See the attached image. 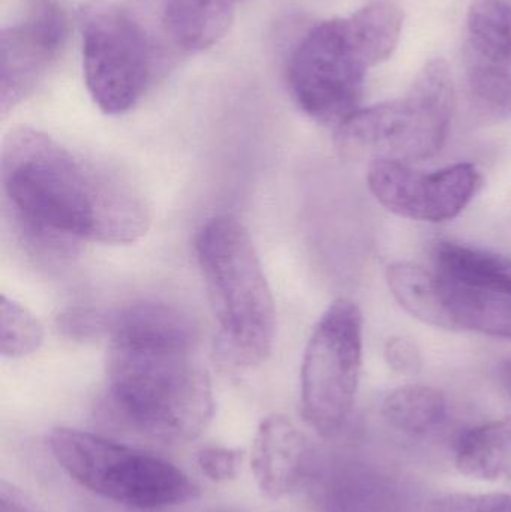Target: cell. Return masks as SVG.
I'll use <instances>...</instances> for the list:
<instances>
[{
	"mask_svg": "<svg viewBox=\"0 0 511 512\" xmlns=\"http://www.w3.org/2000/svg\"><path fill=\"white\" fill-rule=\"evenodd\" d=\"M446 330H468L511 342V297L435 268Z\"/></svg>",
	"mask_w": 511,
	"mask_h": 512,
	"instance_id": "cell-14",
	"label": "cell"
},
{
	"mask_svg": "<svg viewBox=\"0 0 511 512\" xmlns=\"http://www.w3.org/2000/svg\"><path fill=\"white\" fill-rule=\"evenodd\" d=\"M87 90L105 114L134 108L152 83L155 51L140 21L116 3L89 0L80 9Z\"/></svg>",
	"mask_w": 511,
	"mask_h": 512,
	"instance_id": "cell-7",
	"label": "cell"
},
{
	"mask_svg": "<svg viewBox=\"0 0 511 512\" xmlns=\"http://www.w3.org/2000/svg\"><path fill=\"white\" fill-rule=\"evenodd\" d=\"M308 483L318 512H429L404 481L354 457L315 459Z\"/></svg>",
	"mask_w": 511,
	"mask_h": 512,
	"instance_id": "cell-12",
	"label": "cell"
},
{
	"mask_svg": "<svg viewBox=\"0 0 511 512\" xmlns=\"http://www.w3.org/2000/svg\"><path fill=\"white\" fill-rule=\"evenodd\" d=\"M387 364L405 375L416 373L422 366V355L413 340L407 337H392L384 348Z\"/></svg>",
	"mask_w": 511,
	"mask_h": 512,
	"instance_id": "cell-23",
	"label": "cell"
},
{
	"mask_svg": "<svg viewBox=\"0 0 511 512\" xmlns=\"http://www.w3.org/2000/svg\"><path fill=\"white\" fill-rule=\"evenodd\" d=\"M446 397L437 388L404 385L387 394L381 412L384 420L404 435L423 438L443 426L447 418Z\"/></svg>",
	"mask_w": 511,
	"mask_h": 512,
	"instance_id": "cell-17",
	"label": "cell"
},
{
	"mask_svg": "<svg viewBox=\"0 0 511 512\" xmlns=\"http://www.w3.org/2000/svg\"><path fill=\"white\" fill-rule=\"evenodd\" d=\"M218 512H231V511H218Z\"/></svg>",
	"mask_w": 511,
	"mask_h": 512,
	"instance_id": "cell-26",
	"label": "cell"
},
{
	"mask_svg": "<svg viewBox=\"0 0 511 512\" xmlns=\"http://www.w3.org/2000/svg\"><path fill=\"white\" fill-rule=\"evenodd\" d=\"M455 87L449 65L426 63L402 98L360 108L336 128V147L348 159L411 162L434 158L446 144Z\"/></svg>",
	"mask_w": 511,
	"mask_h": 512,
	"instance_id": "cell-5",
	"label": "cell"
},
{
	"mask_svg": "<svg viewBox=\"0 0 511 512\" xmlns=\"http://www.w3.org/2000/svg\"><path fill=\"white\" fill-rule=\"evenodd\" d=\"M435 268L465 282L486 286L511 297V258L459 243L435 248Z\"/></svg>",
	"mask_w": 511,
	"mask_h": 512,
	"instance_id": "cell-18",
	"label": "cell"
},
{
	"mask_svg": "<svg viewBox=\"0 0 511 512\" xmlns=\"http://www.w3.org/2000/svg\"><path fill=\"white\" fill-rule=\"evenodd\" d=\"M0 313H2L0 351L3 357L23 358L41 348L44 342V327L26 307L3 295Z\"/></svg>",
	"mask_w": 511,
	"mask_h": 512,
	"instance_id": "cell-20",
	"label": "cell"
},
{
	"mask_svg": "<svg viewBox=\"0 0 511 512\" xmlns=\"http://www.w3.org/2000/svg\"><path fill=\"white\" fill-rule=\"evenodd\" d=\"M2 188L21 233L42 251L129 245L152 222L146 200L125 180L29 126L3 141Z\"/></svg>",
	"mask_w": 511,
	"mask_h": 512,
	"instance_id": "cell-2",
	"label": "cell"
},
{
	"mask_svg": "<svg viewBox=\"0 0 511 512\" xmlns=\"http://www.w3.org/2000/svg\"><path fill=\"white\" fill-rule=\"evenodd\" d=\"M362 358V310L339 298L321 316L303 358L302 414L321 438H335L347 424L356 402Z\"/></svg>",
	"mask_w": 511,
	"mask_h": 512,
	"instance_id": "cell-8",
	"label": "cell"
},
{
	"mask_svg": "<svg viewBox=\"0 0 511 512\" xmlns=\"http://www.w3.org/2000/svg\"><path fill=\"white\" fill-rule=\"evenodd\" d=\"M503 379L506 382V387L509 388L511 393V361H507L503 367Z\"/></svg>",
	"mask_w": 511,
	"mask_h": 512,
	"instance_id": "cell-25",
	"label": "cell"
},
{
	"mask_svg": "<svg viewBox=\"0 0 511 512\" xmlns=\"http://www.w3.org/2000/svg\"><path fill=\"white\" fill-rule=\"evenodd\" d=\"M195 254L218 325V351L231 369L260 366L272 354L276 310L249 231L233 216L198 231Z\"/></svg>",
	"mask_w": 511,
	"mask_h": 512,
	"instance_id": "cell-4",
	"label": "cell"
},
{
	"mask_svg": "<svg viewBox=\"0 0 511 512\" xmlns=\"http://www.w3.org/2000/svg\"><path fill=\"white\" fill-rule=\"evenodd\" d=\"M482 182L473 164L425 173L399 162H372L368 170L369 189L381 206L401 218L434 224L461 215Z\"/></svg>",
	"mask_w": 511,
	"mask_h": 512,
	"instance_id": "cell-9",
	"label": "cell"
},
{
	"mask_svg": "<svg viewBox=\"0 0 511 512\" xmlns=\"http://www.w3.org/2000/svg\"><path fill=\"white\" fill-rule=\"evenodd\" d=\"M68 18L57 0H30L26 17L0 33V108L20 104L59 59Z\"/></svg>",
	"mask_w": 511,
	"mask_h": 512,
	"instance_id": "cell-11",
	"label": "cell"
},
{
	"mask_svg": "<svg viewBox=\"0 0 511 512\" xmlns=\"http://www.w3.org/2000/svg\"><path fill=\"white\" fill-rule=\"evenodd\" d=\"M309 439L281 415L261 421L252 445L251 465L267 498H285L308 481L315 463Z\"/></svg>",
	"mask_w": 511,
	"mask_h": 512,
	"instance_id": "cell-13",
	"label": "cell"
},
{
	"mask_svg": "<svg viewBox=\"0 0 511 512\" xmlns=\"http://www.w3.org/2000/svg\"><path fill=\"white\" fill-rule=\"evenodd\" d=\"M243 0H162L165 35L179 50H207L230 30Z\"/></svg>",
	"mask_w": 511,
	"mask_h": 512,
	"instance_id": "cell-15",
	"label": "cell"
},
{
	"mask_svg": "<svg viewBox=\"0 0 511 512\" xmlns=\"http://www.w3.org/2000/svg\"><path fill=\"white\" fill-rule=\"evenodd\" d=\"M387 285L405 312L432 327L446 328L435 270L413 262H395L387 268Z\"/></svg>",
	"mask_w": 511,
	"mask_h": 512,
	"instance_id": "cell-19",
	"label": "cell"
},
{
	"mask_svg": "<svg viewBox=\"0 0 511 512\" xmlns=\"http://www.w3.org/2000/svg\"><path fill=\"white\" fill-rule=\"evenodd\" d=\"M48 445L75 483L114 504L165 510L197 496V486L183 469L149 451L65 427L51 432Z\"/></svg>",
	"mask_w": 511,
	"mask_h": 512,
	"instance_id": "cell-6",
	"label": "cell"
},
{
	"mask_svg": "<svg viewBox=\"0 0 511 512\" xmlns=\"http://www.w3.org/2000/svg\"><path fill=\"white\" fill-rule=\"evenodd\" d=\"M404 14L389 0L368 3L350 17L318 24L288 62V86L303 113L338 128L359 111L369 69L392 56Z\"/></svg>",
	"mask_w": 511,
	"mask_h": 512,
	"instance_id": "cell-3",
	"label": "cell"
},
{
	"mask_svg": "<svg viewBox=\"0 0 511 512\" xmlns=\"http://www.w3.org/2000/svg\"><path fill=\"white\" fill-rule=\"evenodd\" d=\"M429 512H511V493L447 495L428 505Z\"/></svg>",
	"mask_w": 511,
	"mask_h": 512,
	"instance_id": "cell-21",
	"label": "cell"
},
{
	"mask_svg": "<svg viewBox=\"0 0 511 512\" xmlns=\"http://www.w3.org/2000/svg\"><path fill=\"white\" fill-rule=\"evenodd\" d=\"M0 512H36L29 504L26 496L11 484L2 481L0 484Z\"/></svg>",
	"mask_w": 511,
	"mask_h": 512,
	"instance_id": "cell-24",
	"label": "cell"
},
{
	"mask_svg": "<svg viewBox=\"0 0 511 512\" xmlns=\"http://www.w3.org/2000/svg\"><path fill=\"white\" fill-rule=\"evenodd\" d=\"M99 412L125 433L188 444L215 412L212 381L185 315L161 303L126 307L110 322Z\"/></svg>",
	"mask_w": 511,
	"mask_h": 512,
	"instance_id": "cell-1",
	"label": "cell"
},
{
	"mask_svg": "<svg viewBox=\"0 0 511 512\" xmlns=\"http://www.w3.org/2000/svg\"><path fill=\"white\" fill-rule=\"evenodd\" d=\"M462 474L489 483L511 481V418L468 430L456 444Z\"/></svg>",
	"mask_w": 511,
	"mask_h": 512,
	"instance_id": "cell-16",
	"label": "cell"
},
{
	"mask_svg": "<svg viewBox=\"0 0 511 512\" xmlns=\"http://www.w3.org/2000/svg\"><path fill=\"white\" fill-rule=\"evenodd\" d=\"M464 65L468 98L491 119H511V0H473Z\"/></svg>",
	"mask_w": 511,
	"mask_h": 512,
	"instance_id": "cell-10",
	"label": "cell"
},
{
	"mask_svg": "<svg viewBox=\"0 0 511 512\" xmlns=\"http://www.w3.org/2000/svg\"><path fill=\"white\" fill-rule=\"evenodd\" d=\"M243 453L234 448L206 447L198 453L201 472L215 483L234 480L242 465Z\"/></svg>",
	"mask_w": 511,
	"mask_h": 512,
	"instance_id": "cell-22",
	"label": "cell"
}]
</instances>
